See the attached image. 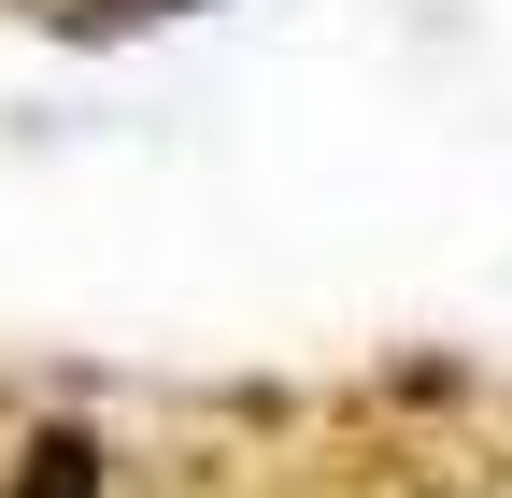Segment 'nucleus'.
<instances>
[{"instance_id": "1", "label": "nucleus", "mask_w": 512, "mask_h": 498, "mask_svg": "<svg viewBox=\"0 0 512 498\" xmlns=\"http://www.w3.org/2000/svg\"><path fill=\"white\" fill-rule=\"evenodd\" d=\"M15 498H100V442H29V470H15Z\"/></svg>"}]
</instances>
